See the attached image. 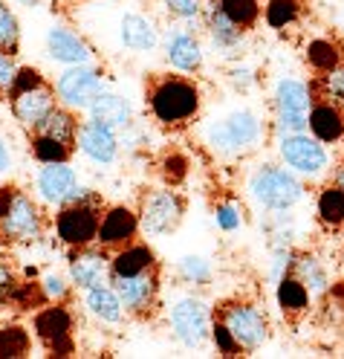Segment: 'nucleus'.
I'll return each mask as SVG.
<instances>
[{
  "mask_svg": "<svg viewBox=\"0 0 344 359\" xmlns=\"http://www.w3.org/2000/svg\"><path fill=\"white\" fill-rule=\"evenodd\" d=\"M202 104V93L194 79L186 76H159L148 87V107L159 125L179 128L188 125Z\"/></svg>",
  "mask_w": 344,
  "mask_h": 359,
  "instance_id": "obj_1",
  "label": "nucleus"
},
{
  "mask_svg": "<svg viewBox=\"0 0 344 359\" xmlns=\"http://www.w3.org/2000/svg\"><path fill=\"white\" fill-rule=\"evenodd\" d=\"M263 140V125L252 110H232L228 116L212 122L205 128V142L214 154L223 156H240L252 148H258Z\"/></svg>",
  "mask_w": 344,
  "mask_h": 359,
  "instance_id": "obj_2",
  "label": "nucleus"
},
{
  "mask_svg": "<svg viewBox=\"0 0 344 359\" xmlns=\"http://www.w3.org/2000/svg\"><path fill=\"white\" fill-rule=\"evenodd\" d=\"M249 194L258 206L269 212H287L295 203H301L304 183L295 177V171H287L281 165H261L249 177Z\"/></svg>",
  "mask_w": 344,
  "mask_h": 359,
  "instance_id": "obj_3",
  "label": "nucleus"
},
{
  "mask_svg": "<svg viewBox=\"0 0 344 359\" xmlns=\"http://www.w3.org/2000/svg\"><path fill=\"white\" fill-rule=\"evenodd\" d=\"M214 316L232 330V336L238 339V345L243 348V353L258 351L266 339H269V319L266 313L249 299H228L217 307Z\"/></svg>",
  "mask_w": 344,
  "mask_h": 359,
  "instance_id": "obj_4",
  "label": "nucleus"
},
{
  "mask_svg": "<svg viewBox=\"0 0 344 359\" xmlns=\"http://www.w3.org/2000/svg\"><path fill=\"white\" fill-rule=\"evenodd\" d=\"M102 226V200H81V203H67L55 215V235L64 246L78 250V246H93L99 241Z\"/></svg>",
  "mask_w": 344,
  "mask_h": 359,
  "instance_id": "obj_5",
  "label": "nucleus"
},
{
  "mask_svg": "<svg viewBox=\"0 0 344 359\" xmlns=\"http://www.w3.org/2000/svg\"><path fill=\"white\" fill-rule=\"evenodd\" d=\"M0 238L6 243H20V246L38 243L43 238V215L38 200L29 197L27 191H20L18 186L12 191L6 212L0 215Z\"/></svg>",
  "mask_w": 344,
  "mask_h": 359,
  "instance_id": "obj_6",
  "label": "nucleus"
},
{
  "mask_svg": "<svg viewBox=\"0 0 344 359\" xmlns=\"http://www.w3.org/2000/svg\"><path fill=\"white\" fill-rule=\"evenodd\" d=\"M182 217H186V197L174 191L171 186L148 191L139 203V226L151 238L177 232Z\"/></svg>",
  "mask_w": 344,
  "mask_h": 359,
  "instance_id": "obj_7",
  "label": "nucleus"
},
{
  "mask_svg": "<svg viewBox=\"0 0 344 359\" xmlns=\"http://www.w3.org/2000/svg\"><path fill=\"white\" fill-rule=\"evenodd\" d=\"M168 322H171V333L191 351L205 348V342L212 339V310L197 296L177 299L171 304Z\"/></svg>",
  "mask_w": 344,
  "mask_h": 359,
  "instance_id": "obj_8",
  "label": "nucleus"
},
{
  "mask_svg": "<svg viewBox=\"0 0 344 359\" xmlns=\"http://www.w3.org/2000/svg\"><path fill=\"white\" fill-rule=\"evenodd\" d=\"M32 330H35V339L53 356H70L76 351L73 313L64 307V302H50L47 307H41L32 319Z\"/></svg>",
  "mask_w": 344,
  "mask_h": 359,
  "instance_id": "obj_9",
  "label": "nucleus"
},
{
  "mask_svg": "<svg viewBox=\"0 0 344 359\" xmlns=\"http://www.w3.org/2000/svg\"><path fill=\"white\" fill-rule=\"evenodd\" d=\"M278 151L281 160L304 177H321L330 168V154L324 148V142L315 140L312 133H287V137L278 140Z\"/></svg>",
  "mask_w": 344,
  "mask_h": 359,
  "instance_id": "obj_10",
  "label": "nucleus"
},
{
  "mask_svg": "<svg viewBox=\"0 0 344 359\" xmlns=\"http://www.w3.org/2000/svg\"><path fill=\"white\" fill-rule=\"evenodd\" d=\"M102 90H104V79L102 70H96L93 64H73L55 79L58 102L70 110H87Z\"/></svg>",
  "mask_w": 344,
  "mask_h": 359,
  "instance_id": "obj_11",
  "label": "nucleus"
},
{
  "mask_svg": "<svg viewBox=\"0 0 344 359\" xmlns=\"http://www.w3.org/2000/svg\"><path fill=\"white\" fill-rule=\"evenodd\" d=\"M110 284L116 287L128 316H148V313L156 307V299H159L156 266L145 269V273H136V276H113Z\"/></svg>",
  "mask_w": 344,
  "mask_h": 359,
  "instance_id": "obj_12",
  "label": "nucleus"
},
{
  "mask_svg": "<svg viewBox=\"0 0 344 359\" xmlns=\"http://www.w3.org/2000/svg\"><path fill=\"white\" fill-rule=\"evenodd\" d=\"M67 269H70V281L78 290H90L99 284H110L113 269H110V250L93 243V246H78V250L70 252V261H67Z\"/></svg>",
  "mask_w": 344,
  "mask_h": 359,
  "instance_id": "obj_13",
  "label": "nucleus"
},
{
  "mask_svg": "<svg viewBox=\"0 0 344 359\" xmlns=\"http://www.w3.org/2000/svg\"><path fill=\"white\" fill-rule=\"evenodd\" d=\"M76 145L78 151L87 156L90 163L96 165H113L119 156V133L113 125L107 122H99L93 116H87L81 125H78V137H76Z\"/></svg>",
  "mask_w": 344,
  "mask_h": 359,
  "instance_id": "obj_14",
  "label": "nucleus"
},
{
  "mask_svg": "<svg viewBox=\"0 0 344 359\" xmlns=\"http://www.w3.org/2000/svg\"><path fill=\"white\" fill-rule=\"evenodd\" d=\"M78 186V174L70 163H41L35 174V194L47 206H64Z\"/></svg>",
  "mask_w": 344,
  "mask_h": 359,
  "instance_id": "obj_15",
  "label": "nucleus"
},
{
  "mask_svg": "<svg viewBox=\"0 0 344 359\" xmlns=\"http://www.w3.org/2000/svg\"><path fill=\"white\" fill-rule=\"evenodd\" d=\"M9 107H12V116L20 125L35 130L58 107L55 84H41V87L24 90V93H15V96H9Z\"/></svg>",
  "mask_w": 344,
  "mask_h": 359,
  "instance_id": "obj_16",
  "label": "nucleus"
},
{
  "mask_svg": "<svg viewBox=\"0 0 344 359\" xmlns=\"http://www.w3.org/2000/svg\"><path fill=\"white\" fill-rule=\"evenodd\" d=\"M142 232L139 226V212H133L130 206H110L102 215V226H99V246L104 250H119V246L130 243L136 235Z\"/></svg>",
  "mask_w": 344,
  "mask_h": 359,
  "instance_id": "obj_17",
  "label": "nucleus"
},
{
  "mask_svg": "<svg viewBox=\"0 0 344 359\" xmlns=\"http://www.w3.org/2000/svg\"><path fill=\"white\" fill-rule=\"evenodd\" d=\"M43 43H47V55L64 67L93 61V47H90L78 32L67 29V27H50L47 35H43Z\"/></svg>",
  "mask_w": 344,
  "mask_h": 359,
  "instance_id": "obj_18",
  "label": "nucleus"
},
{
  "mask_svg": "<svg viewBox=\"0 0 344 359\" xmlns=\"http://www.w3.org/2000/svg\"><path fill=\"white\" fill-rule=\"evenodd\" d=\"M165 61L179 73H197L202 70V61H205V53L200 47V41L191 29H171L165 35Z\"/></svg>",
  "mask_w": 344,
  "mask_h": 359,
  "instance_id": "obj_19",
  "label": "nucleus"
},
{
  "mask_svg": "<svg viewBox=\"0 0 344 359\" xmlns=\"http://www.w3.org/2000/svg\"><path fill=\"white\" fill-rule=\"evenodd\" d=\"M310 133L324 145L344 140V110L327 99H315L310 107Z\"/></svg>",
  "mask_w": 344,
  "mask_h": 359,
  "instance_id": "obj_20",
  "label": "nucleus"
},
{
  "mask_svg": "<svg viewBox=\"0 0 344 359\" xmlns=\"http://www.w3.org/2000/svg\"><path fill=\"white\" fill-rule=\"evenodd\" d=\"M119 41L133 53H153L159 47V29L151 18L139 12H128L119 20Z\"/></svg>",
  "mask_w": 344,
  "mask_h": 359,
  "instance_id": "obj_21",
  "label": "nucleus"
},
{
  "mask_svg": "<svg viewBox=\"0 0 344 359\" xmlns=\"http://www.w3.org/2000/svg\"><path fill=\"white\" fill-rule=\"evenodd\" d=\"M84 307H87L90 316H93L96 322H102V325H119L128 316L125 304H122V299H119L113 284H99V287L84 290Z\"/></svg>",
  "mask_w": 344,
  "mask_h": 359,
  "instance_id": "obj_22",
  "label": "nucleus"
},
{
  "mask_svg": "<svg viewBox=\"0 0 344 359\" xmlns=\"http://www.w3.org/2000/svg\"><path fill=\"white\" fill-rule=\"evenodd\" d=\"M87 116H93L99 122H107V125H113L119 130V128L133 125V104L125 96L113 93V90H102V93L90 102Z\"/></svg>",
  "mask_w": 344,
  "mask_h": 359,
  "instance_id": "obj_23",
  "label": "nucleus"
},
{
  "mask_svg": "<svg viewBox=\"0 0 344 359\" xmlns=\"http://www.w3.org/2000/svg\"><path fill=\"white\" fill-rule=\"evenodd\" d=\"M275 299H278V307H281V313L287 319H298L310 310L312 293L307 290V284L289 269V273L281 276V281L275 284Z\"/></svg>",
  "mask_w": 344,
  "mask_h": 359,
  "instance_id": "obj_24",
  "label": "nucleus"
},
{
  "mask_svg": "<svg viewBox=\"0 0 344 359\" xmlns=\"http://www.w3.org/2000/svg\"><path fill=\"white\" fill-rule=\"evenodd\" d=\"M156 266V252L151 250L148 243H125L119 250L110 252V269L113 276H136V273H145V269Z\"/></svg>",
  "mask_w": 344,
  "mask_h": 359,
  "instance_id": "obj_25",
  "label": "nucleus"
},
{
  "mask_svg": "<svg viewBox=\"0 0 344 359\" xmlns=\"http://www.w3.org/2000/svg\"><path fill=\"white\" fill-rule=\"evenodd\" d=\"M272 102H275V110H281V114H310L315 96H312L310 84L298 81V79H281L275 84Z\"/></svg>",
  "mask_w": 344,
  "mask_h": 359,
  "instance_id": "obj_26",
  "label": "nucleus"
},
{
  "mask_svg": "<svg viewBox=\"0 0 344 359\" xmlns=\"http://www.w3.org/2000/svg\"><path fill=\"white\" fill-rule=\"evenodd\" d=\"M205 29H209L214 47L223 50L226 55H228V53H238L240 41H243V32H246V29H240V27L235 24L232 18H226V12H223L217 4L205 9Z\"/></svg>",
  "mask_w": 344,
  "mask_h": 359,
  "instance_id": "obj_27",
  "label": "nucleus"
},
{
  "mask_svg": "<svg viewBox=\"0 0 344 359\" xmlns=\"http://www.w3.org/2000/svg\"><path fill=\"white\" fill-rule=\"evenodd\" d=\"M315 215L324 229H341L344 226V189H338L336 183L321 189L315 200Z\"/></svg>",
  "mask_w": 344,
  "mask_h": 359,
  "instance_id": "obj_28",
  "label": "nucleus"
},
{
  "mask_svg": "<svg viewBox=\"0 0 344 359\" xmlns=\"http://www.w3.org/2000/svg\"><path fill=\"white\" fill-rule=\"evenodd\" d=\"M304 58H307V64H310V70L312 73H330V70H336L338 64H344V53H341V47L336 41H330V38H312L310 43H307V50H304Z\"/></svg>",
  "mask_w": 344,
  "mask_h": 359,
  "instance_id": "obj_29",
  "label": "nucleus"
},
{
  "mask_svg": "<svg viewBox=\"0 0 344 359\" xmlns=\"http://www.w3.org/2000/svg\"><path fill=\"white\" fill-rule=\"evenodd\" d=\"M292 273L307 284V290H310L312 296H324L327 290H330V276H327L324 264H321L315 255H310V252L295 255V261H292Z\"/></svg>",
  "mask_w": 344,
  "mask_h": 359,
  "instance_id": "obj_30",
  "label": "nucleus"
},
{
  "mask_svg": "<svg viewBox=\"0 0 344 359\" xmlns=\"http://www.w3.org/2000/svg\"><path fill=\"white\" fill-rule=\"evenodd\" d=\"M78 125H81V122L76 119L73 110L61 104V107H55L53 114L35 128V133H47V137H53V140H61V142H67V145H76Z\"/></svg>",
  "mask_w": 344,
  "mask_h": 359,
  "instance_id": "obj_31",
  "label": "nucleus"
},
{
  "mask_svg": "<svg viewBox=\"0 0 344 359\" xmlns=\"http://www.w3.org/2000/svg\"><path fill=\"white\" fill-rule=\"evenodd\" d=\"M29 148L38 163H70V156H73V145L53 140L47 133H35V130L29 137Z\"/></svg>",
  "mask_w": 344,
  "mask_h": 359,
  "instance_id": "obj_32",
  "label": "nucleus"
},
{
  "mask_svg": "<svg viewBox=\"0 0 344 359\" xmlns=\"http://www.w3.org/2000/svg\"><path fill=\"white\" fill-rule=\"evenodd\" d=\"M32 348V336L20 325H0V359L27 356Z\"/></svg>",
  "mask_w": 344,
  "mask_h": 359,
  "instance_id": "obj_33",
  "label": "nucleus"
},
{
  "mask_svg": "<svg viewBox=\"0 0 344 359\" xmlns=\"http://www.w3.org/2000/svg\"><path fill=\"white\" fill-rule=\"evenodd\" d=\"M310 90H312L315 99H327V102H333L344 110V64H338L330 73H321L310 84Z\"/></svg>",
  "mask_w": 344,
  "mask_h": 359,
  "instance_id": "obj_34",
  "label": "nucleus"
},
{
  "mask_svg": "<svg viewBox=\"0 0 344 359\" xmlns=\"http://www.w3.org/2000/svg\"><path fill=\"white\" fill-rule=\"evenodd\" d=\"M263 18L272 29H287L301 18V0H269Z\"/></svg>",
  "mask_w": 344,
  "mask_h": 359,
  "instance_id": "obj_35",
  "label": "nucleus"
},
{
  "mask_svg": "<svg viewBox=\"0 0 344 359\" xmlns=\"http://www.w3.org/2000/svg\"><path fill=\"white\" fill-rule=\"evenodd\" d=\"M217 6L226 12V18H232L240 29H252L261 18L258 0H217Z\"/></svg>",
  "mask_w": 344,
  "mask_h": 359,
  "instance_id": "obj_36",
  "label": "nucleus"
},
{
  "mask_svg": "<svg viewBox=\"0 0 344 359\" xmlns=\"http://www.w3.org/2000/svg\"><path fill=\"white\" fill-rule=\"evenodd\" d=\"M0 50L18 55L20 50V20L9 4L0 0Z\"/></svg>",
  "mask_w": 344,
  "mask_h": 359,
  "instance_id": "obj_37",
  "label": "nucleus"
},
{
  "mask_svg": "<svg viewBox=\"0 0 344 359\" xmlns=\"http://www.w3.org/2000/svg\"><path fill=\"white\" fill-rule=\"evenodd\" d=\"M177 269H179L182 281H188V284H209V278H212V264L202 255H182Z\"/></svg>",
  "mask_w": 344,
  "mask_h": 359,
  "instance_id": "obj_38",
  "label": "nucleus"
},
{
  "mask_svg": "<svg viewBox=\"0 0 344 359\" xmlns=\"http://www.w3.org/2000/svg\"><path fill=\"white\" fill-rule=\"evenodd\" d=\"M9 302L18 304V310H29L32 304H43V302H47V296H43V287L41 284L24 281V284H15Z\"/></svg>",
  "mask_w": 344,
  "mask_h": 359,
  "instance_id": "obj_39",
  "label": "nucleus"
},
{
  "mask_svg": "<svg viewBox=\"0 0 344 359\" xmlns=\"http://www.w3.org/2000/svg\"><path fill=\"white\" fill-rule=\"evenodd\" d=\"M212 342L217 345V351H220L223 356H240V353H243V348L238 345V339L232 336V330H228L217 316H214V322H212Z\"/></svg>",
  "mask_w": 344,
  "mask_h": 359,
  "instance_id": "obj_40",
  "label": "nucleus"
},
{
  "mask_svg": "<svg viewBox=\"0 0 344 359\" xmlns=\"http://www.w3.org/2000/svg\"><path fill=\"white\" fill-rule=\"evenodd\" d=\"M163 9L177 20H197L202 15V0H159Z\"/></svg>",
  "mask_w": 344,
  "mask_h": 359,
  "instance_id": "obj_41",
  "label": "nucleus"
},
{
  "mask_svg": "<svg viewBox=\"0 0 344 359\" xmlns=\"http://www.w3.org/2000/svg\"><path fill=\"white\" fill-rule=\"evenodd\" d=\"M41 287H43L47 302H67V296H70V290H73V281L58 273H47L41 278Z\"/></svg>",
  "mask_w": 344,
  "mask_h": 359,
  "instance_id": "obj_42",
  "label": "nucleus"
},
{
  "mask_svg": "<svg viewBox=\"0 0 344 359\" xmlns=\"http://www.w3.org/2000/svg\"><path fill=\"white\" fill-rule=\"evenodd\" d=\"M163 177H165V183H168V186H179L182 180L188 177V160H186L182 154L171 151L165 160H163Z\"/></svg>",
  "mask_w": 344,
  "mask_h": 359,
  "instance_id": "obj_43",
  "label": "nucleus"
},
{
  "mask_svg": "<svg viewBox=\"0 0 344 359\" xmlns=\"http://www.w3.org/2000/svg\"><path fill=\"white\" fill-rule=\"evenodd\" d=\"M41 84H47V79H43V73L38 70V67H18L15 84L6 90V93H9V96H15V93H24V90L41 87Z\"/></svg>",
  "mask_w": 344,
  "mask_h": 359,
  "instance_id": "obj_44",
  "label": "nucleus"
},
{
  "mask_svg": "<svg viewBox=\"0 0 344 359\" xmlns=\"http://www.w3.org/2000/svg\"><path fill=\"white\" fill-rule=\"evenodd\" d=\"M214 220H217V226L223 232H235L240 229V206L232 203V200H226V203H220L214 209Z\"/></svg>",
  "mask_w": 344,
  "mask_h": 359,
  "instance_id": "obj_45",
  "label": "nucleus"
},
{
  "mask_svg": "<svg viewBox=\"0 0 344 359\" xmlns=\"http://www.w3.org/2000/svg\"><path fill=\"white\" fill-rule=\"evenodd\" d=\"M15 76H18V64H15V55L12 53H4L0 50V87L9 90L15 84Z\"/></svg>",
  "mask_w": 344,
  "mask_h": 359,
  "instance_id": "obj_46",
  "label": "nucleus"
},
{
  "mask_svg": "<svg viewBox=\"0 0 344 359\" xmlns=\"http://www.w3.org/2000/svg\"><path fill=\"white\" fill-rule=\"evenodd\" d=\"M15 284H18V281H15V273H12V269H9L4 261H0V307L9 302Z\"/></svg>",
  "mask_w": 344,
  "mask_h": 359,
  "instance_id": "obj_47",
  "label": "nucleus"
},
{
  "mask_svg": "<svg viewBox=\"0 0 344 359\" xmlns=\"http://www.w3.org/2000/svg\"><path fill=\"white\" fill-rule=\"evenodd\" d=\"M12 168V151H9V142L0 137V174H6Z\"/></svg>",
  "mask_w": 344,
  "mask_h": 359,
  "instance_id": "obj_48",
  "label": "nucleus"
},
{
  "mask_svg": "<svg viewBox=\"0 0 344 359\" xmlns=\"http://www.w3.org/2000/svg\"><path fill=\"white\" fill-rule=\"evenodd\" d=\"M333 183H336L338 189H344V163L336 168V174H333Z\"/></svg>",
  "mask_w": 344,
  "mask_h": 359,
  "instance_id": "obj_49",
  "label": "nucleus"
},
{
  "mask_svg": "<svg viewBox=\"0 0 344 359\" xmlns=\"http://www.w3.org/2000/svg\"><path fill=\"white\" fill-rule=\"evenodd\" d=\"M15 4H20V6H32V9H35V6L41 4V0H15Z\"/></svg>",
  "mask_w": 344,
  "mask_h": 359,
  "instance_id": "obj_50",
  "label": "nucleus"
},
{
  "mask_svg": "<svg viewBox=\"0 0 344 359\" xmlns=\"http://www.w3.org/2000/svg\"><path fill=\"white\" fill-rule=\"evenodd\" d=\"M0 93H4V87H0Z\"/></svg>",
  "mask_w": 344,
  "mask_h": 359,
  "instance_id": "obj_51",
  "label": "nucleus"
}]
</instances>
